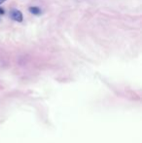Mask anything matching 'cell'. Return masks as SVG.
Here are the masks:
<instances>
[{
	"instance_id": "1",
	"label": "cell",
	"mask_w": 142,
	"mask_h": 143,
	"mask_svg": "<svg viewBox=\"0 0 142 143\" xmlns=\"http://www.w3.org/2000/svg\"><path fill=\"white\" fill-rule=\"evenodd\" d=\"M10 18H11L13 20L18 22V23H21L23 20H24L23 13L20 12V10H17V9H14V10H12V11L10 12Z\"/></svg>"
},
{
	"instance_id": "2",
	"label": "cell",
	"mask_w": 142,
	"mask_h": 143,
	"mask_svg": "<svg viewBox=\"0 0 142 143\" xmlns=\"http://www.w3.org/2000/svg\"><path fill=\"white\" fill-rule=\"evenodd\" d=\"M28 11L32 15H35V16H39L41 15V9L39 7H36V6H31V7H29L28 8Z\"/></svg>"
},
{
	"instance_id": "3",
	"label": "cell",
	"mask_w": 142,
	"mask_h": 143,
	"mask_svg": "<svg viewBox=\"0 0 142 143\" xmlns=\"http://www.w3.org/2000/svg\"><path fill=\"white\" fill-rule=\"evenodd\" d=\"M4 13H5L4 9L1 8V7H0V15H4Z\"/></svg>"
},
{
	"instance_id": "4",
	"label": "cell",
	"mask_w": 142,
	"mask_h": 143,
	"mask_svg": "<svg viewBox=\"0 0 142 143\" xmlns=\"http://www.w3.org/2000/svg\"><path fill=\"white\" fill-rule=\"evenodd\" d=\"M6 0H0V4H2V3H4Z\"/></svg>"
}]
</instances>
